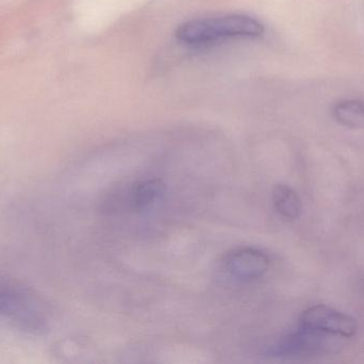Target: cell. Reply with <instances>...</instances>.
<instances>
[{"mask_svg": "<svg viewBox=\"0 0 364 364\" xmlns=\"http://www.w3.org/2000/svg\"><path fill=\"white\" fill-rule=\"evenodd\" d=\"M263 32L262 24L252 17L226 15L186 21L176 30V36L181 42L198 44L224 38H252Z\"/></svg>", "mask_w": 364, "mask_h": 364, "instance_id": "cell-1", "label": "cell"}, {"mask_svg": "<svg viewBox=\"0 0 364 364\" xmlns=\"http://www.w3.org/2000/svg\"><path fill=\"white\" fill-rule=\"evenodd\" d=\"M33 295L18 286L0 284V316L31 331H42L46 326L44 312Z\"/></svg>", "mask_w": 364, "mask_h": 364, "instance_id": "cell-2", "label": "cell"}, {"mask_svg": "<svg viewBox=\"0 0 364 364\" xmlns=\"http://www.w3.org/2000/svg\"><path fill=\"white\" fill-rule=\"evenodd\" d=\"M301 327L343 338L354 337L358 331V324L353 316L325 305L308 308L301 314Z\"/></svg>", "mask_w": 364, "mask_h": 364, "instance_id": "cell-3", "label": "cell"}, {"mask_svg": "<svg viewBox=\"0 0 364 364\" xmlns=\"http://www.w3.org/2000/svg\"><path fill=\"white\" fill-rule=\"evenodd\" d=\"M227 269L241 279H256L269 269V260L263 252L255 249H242L233 252L226 261Z\"/></svg>", "mask_w": 364, "mask_h": 364, "instance_id": "cell-4", "label": "cell"}, {"mask_svg": "<svg viewBox=\"0 0 364 364\" xmlns=\"http://www.w3.org/2000/svg\"><path fill=\"white\" fill-rule=\"evenodd\" d=\"M309 329L299 328L297 333L287 337L278 346V353L282 356L297 357L316 354L325 348L323 336Z\"/></svg>", "mask_w": 364, "mask_h": 364, "instance_id": "cell-5", "label": "cell"}, {"mask_svg": "<svg viewBox=\"0 0 364 364\" xmlns=\"http://www.w3.org/2000/svg\"><path fill=\"white\" fill-rule=\"evenodd\" d=\"M166 192V184L159 179L139 182L130 192V203L136 209H145L157 202Z\"/></svg>", "mask_w": 364, "mask_h": 364, "instance_id": "cell-6", "label": "cell"}, {"mask_svg": "<svg viewBox=\"0 0 364 364\" xmlns=\"http://www.w3.org/2000/svg\"><path fill=\"white\" fill-rule=\"evenodd\" d=\"M273 201L278 213L287 219H297L301 215V200L290 186L276 185L273 189Z\"/></svg>", "mask_w": 364, "mask_h": 364, "instance_id": "cell-7", "label": "cell"}, {"mask_svg": "<svg viewBox=\"0 0 364 364\" xmlns=\"http://www.w3.org/2000/svg\"><path fill=\"white\" fill-rule=\"evenodd\" d=\"M336 121L348 128H364V102L358 100H341L333 106Z\"/></svg>", "mask_w": 364, "mask_h": 364, "instance_id": "cell-8", "label": "cell"}]
</instances>
